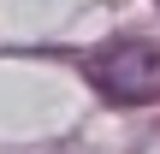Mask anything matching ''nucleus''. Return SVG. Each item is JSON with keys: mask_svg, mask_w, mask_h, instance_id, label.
Returning a JSON list of instances; mask_svg holds the SVG:
<instances>
[{"mask_svg": "<svg viewBox=\"0 0 160 154\" xmlns=\"http://www.w3.org/2000/svg\"><path fill=\"white\" fill-rule=\"evenodd\" d=\"M89 77L107 101H125V107H142L160 95V47L131 36V42H107L89 53Z\"/></svg>", "mask_w": 160, "mask_h": 154, "instance_id": "nucleus-1", "label": "nucleus"}]
</instances>
